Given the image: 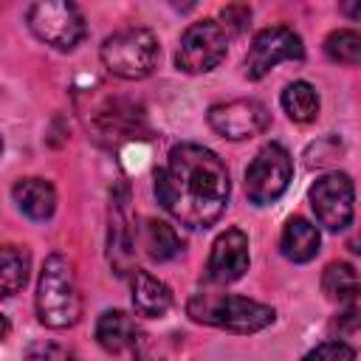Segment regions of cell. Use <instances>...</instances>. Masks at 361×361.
<instances>
[{
	"label": "cell",
	"mask_w": 361,
	"mask_h": 361,
	"mask_svg": "<svg viewBox=\"0 0 361 361\" xmlns=\"http://www.w3.org/2000/svg\"><path fill=\"white\" fill-rule=\"evenodd\" d=\"M322 288L327 299L338 305H355L358 302V274L347 262H330L322 276Z\"/></svg>",
	"instance_id": "obj_17"
},
{
	"label": "cell",
	"mask_w": 361,
	"mask_h": 361,
	"mask_svg": "<svg viewBox=\"0 0 361 361\" xmlns=\"http://www.w3.org/2000/svg\"><path fill=\"white\" fill-rule=\"evenodd\" d=\"M0 149H3V141H0Z\"/></svg>",
	"instance_id": "obj_28"
},
{
	"label": "cell",
	"mask_w": 361,
	"mask_h": 361,
	"mask_svg": "<svg viewBox=\"0 0 361 361\" xmlns=\"http://www.w3.org/2000/svg\"><path fill=\"white\" fill-rule=\"evenodd\" d=\"M305 56V45L299 39L296 31H290L288 25H271V28H262L248 54H245V76L248 79H262L274 65L279 62H299Z\"/></svg>",
	"instance_id": "obj_9"
},
{
	"label": "cell",
	"mask_w": 361,
	"mask_h": 361,
	"mask_svg": "<svg viewBox=\"0 0 361 361\" xmlns=\"http://www.w3.org/2000/svg\"><path fill=\"white\" fill-rule=\"evenodd\" d=\"M358 3H361V0H344V14H347L350 20H358V17H361Z\"/></svg>",
	"instance_id": "obj_25"
},
{
	"label": "cell",
	"mask_w": 361,
	"mask_h": 361,
	"mask_svg": "<svg viewBox=\"0 0 361 361\" xmlns=\"http://www.w3.org/2000/svg\"><path fill=\"white\" fill-rule=\"evenodd\" d=\"M324 51L333 62L358 65L361 62V34L353 28H338L324 39Z\"/></svg>",
	"instance_id": "obj_20"
},
{
	"label": "cell",
	"mask_w": 361,
	"mask_h": 361,
	"mask_svg": "<svg viewBox=\"0 0 361 361\" xmlns=\"http://www.w3.org/2000/svg\"><path fill=\"white\" fill-rule=\"evenodd\" d=\"M319 228L305 220V217H290L282 228V240H279V248L282 254L290 259V262H307L319 254Z\"/></svg>",
	"instance_id": "obj_15"
},
{
	"label": "cell",
	"mask_w": 361,
	"mask_h": 361,
	"mask_svg": "<svg viewBox=\"0 0 361 361\" xmlns=\"http://www.w3.org/2000/svg\"><path fill=\"white\" fill-rule=\"evenodd\" d=\"M11 195H14V203L20 206V212L28 214L31 220H48L54 214V209H56V192L42 178H23V180H17Z\"/></svg>",
	"instance_id": "obj_14"
},
{
	"label": "cell",
	"mask_w": 361,
	"mask_h": 361,
	"mask_svg": "<svg viewBox=\"0 0 361 361\" xmlns=\"http://www.w3.org/2000/svg\"><path fill=\"white\" fill-rule=\"evenodd\" d=\"M25 355H68V350H62V347H31Z\"/></svg>",
	"instance_id": "obj_24"
},
{
	"label": "cell",
	"mask_w": 361,
	"mask_h": 361,
	"mask_svg": "<svg viewBox=\"0 0 361 361\" xmlns=\"http://www.w3.org/2000/svg\"><path fill=\"white\" fill-rule=\"evenodd\" d=\"M310 206L316 212V220L327 231H341L353 223L355 212V186L350 175L344 172H330L319 178L310 186Z\"/></svg>",
	"instance_id": "obj_8"
},
{
	"label": "cell",
	"mask_w": 361,
	"mask_h": 361,
	"mask_svg": "<svg viewBox=\"0 0 361 361\" xmlns=\"http://www.w3.org/2000/svg\"><path fill=\"white\" fill-rule=\"evenodd\" d=\"M220 20H223L220 25H223L226 34H240L251 20V8L245 3H231V6H226L220 11Z\"/></svg>",
	"instance_id": "obj_22"
},
{
	"label": "cell",
	"mask_w": 361,
	"mask_h": 361,
	"mask_svg": "<svg viewBox=\"0 0 361 361\" xmlns=\"http://www.w3.org/2000/svg\"><path fill=\"white\" fill-rule=\"evenodd\" d=\"M172 8H178V11H189V8H195V3L197 0H166Z\"/></svg>",
	"instance_id": "obj_26"
},
{
	"label": "cell",
	"mask_w": 361,
	"mask_h": 361,
	"mask_svg": "<svg viewBox=\"0 0 361 361\" xmlns=\"http://www.w3.org/2000/svg\"><path fill=\"white\" fill-rule=\"evenodd\" d=\"M307 358H344V361H353L355 350L341 344V341H327V344H319L316 350H310Z\"/></svg>",
	"instance_id": "obj_23"
},
{
	"label": "cell",
	"mask_w": 361,
	"mask_h": 361,
	"mask_svg": "<svg viewBox=\"0 0 361 361\" xmlns=\"http://www.w3.org/2000/svg\"><path fill=\"white\" fill-rule=\"evenodd\" d=\"M130 285H133V305H135L138 316H147V319L166 316V310L172 307L169 285H164L158 276H152L149 271H141V268H133Z\"/></svg>",
	"instance_id": "obj_12"
},
{
	"label": "cell",
	"mask_w": 361,
	"mask_h": 361,
	"mask_svg": "<svg viewBox=\"0 0 361 361\" xmlns=\"http://www.w3.org/2000/svg\"><path fill=\"white\" fill-rule=\"evenodd\" d=\"M209 279L217 285H228L248 271V237L240 228H226L209 254Z\"/></svg>",
	"instance_id": "obj_11"
},
{
	"label": "cell",
	"mask_w": 361,
	"mask_h": 361,
	"mask_svg": "<svg viewBox=\"0 0 361 361\" xmlns=\"http://www.w3.org/2000/svg\"><path fill=\"white\" fill-rule=\"evenodd\" d=\"M37 39L56 51H71L85 37V17L73 0H37L28 11Z\"/></svg>",
	"instance_id": "obj_5"
},
{
	"label": "cell",
	"mask_w": 361,
	"mask_h": 361,
	"mask_svg": "<svg viewBox=\"0 0 361 361\" xmlns=\"http://www.w3.org/2000/svg\"><path fill=\"white\" fill-rule=\"evenodd\" d=\"M282 107L293 121L307 124L319 116V93L307 82H290L282 90Z\"/></svg>",
	"instance_id": "obj_19"
},
{
	"label": "cell",
	"mask_w": 361,
	"mask_h": 361,
	"mask_svg": "<svg viewBox=\"0 0 361 361\" xmlns=\"http://www.w3.org/2000/svg\"><path fill=\"white\" fill-rule=\"evenodd\" d=\"M102 62L118 79H144L158 62V39L149 28H121L102 42Z\"/></svg>",
	"instance_id": "obj_4"
},
{
	"label": "cell",
	"mask_w": 361,
	"mask_h": 361,
	"mask_svg": "<svg viewBox=\"0 0 361 361\" xmlns=\"http://www.w3.org/2000/svg\"><path fill=\"white\" fill-rule=\"evenodd\" d=\"M141 243H144L147 257L158 259V262H166L180 251V240H178L175 228L164 220H147L144 231H141Z\"/></svg>",
	"instance_id": "obj_18"
},
{
	"label": "cell",
	"mask_w": 361,
	"mask_h": 361,
	"mask_svg": "<svg viewBox=\"0 0 361 361\" xmlns=\"http://www.w3.org/2000/svg\"><path fill=\"white\" fill-rule=\"evenodd\" d=\"M338 152H341V144L336 138H322V141L307 147L305 158H307V166H327L338 158Z\"/></svg>",
	"instance_id": "obj_21"
},
{
	"label": "cell",
	"mask_w": 361,
	"mask_h": 361,
	"mask_svg": "<svg viewBox=\"0 0 361 361\" xmlns=\"http://www.w3.org/2000/svg\"><path fill=\"white\" fill-rule=\"evenodd\" d=\"M228 169L217 152L200 144H178L169 149L166 166L155 175L158 203L189 228H209L228 203Z\"/></svg>",
	"instance_id": "obj_1"
},
{
	"label": "cell",
	"mask_w": 361,
	"mask_h": 361,
	"mask_svg": "<svg viewBox=\"0 0 361 361\" xmlns=\"http://www.w3.org/2000/svg\"><path fill=\"white\" fill-rule=\"evenodd\" d=\"M6 333H8V322L0 316V338H6Z\"/></svg>",
	"instance_id": "obj_27"
},
{
	"label": "cell",
	"mask_w": 361,
	"mask_h": 361,
	"mask_svg": "<svg viewBox=\"0 0 361 361\" xmlns=\"http://www.w3.org/2000/svg\"><path fill=\"white\" fill-rule=\"evenodd\" d=\"M186 313L192 322L212 324L231 333H257L274 322V307L237 296V293H212L197 290L186 302Z\"/></svg>",
	"instance_id": "obj_3"
},
{
	"label": "cell",
	"mask_w": 361,
	"mask_h": 361,
	"mask_svg": "<svg viewBox=\"0 0 361 361\" xmlns=\"http://www.w3.org/2000/svg\"><path fill=\"white\" fill-rule=\"evenodd\" d=\"M37 316L45 327L62 330L79 322L82 296L73 274V262L62 254H51L42 262L39 285H37Z\"/></svg>",
	"instance_id": "obj_2"
},
{
	"label": "cell",
	"mask_w": 361,
	"mask_h": 361,
	"mask_svg": "<svg viewBox=\"0 0 361 361\" xmlns=\"http://www.w3.org/2000/svg\"><path fill=\"white\" fill-rule=\"evenodd\" d=\"M96 338L107 353H127L138 347L144 333L135 324V319L127 316L124 310H104L96 324Z\"/></svg>",
	"instance_id": "obj_13"
},
{
	"label": "cell",
	"mask_w": 361,
	"mask_h": 361,
	"mask_svg": "<svg viewBox=\"0 0 361 361\" xmlns=\"http://www.w3.org/2000/svg\"><path fill=\"white\" fill-rule=\"evenodd\" d=\"M293 175V161L290 152L282 144H265L254 161L245 169V195L251 203L257 206H268L274 200H279L290 183Z\"/></svg>",
	"instance_id": "obj_6"
},
{
	"label": "cell",
	"mask_w": 361,
	"mask_h": 361,
	"mask_svg": "<svg viewBox=\"0 0 361 361\" xmlns=\"http://www.w3.org/2000/svg\"><path fill=\"white\" fill-rule=\"evenodd\" d=\"M226 48L228 34L223 31V25L217 20H200L183 31L175 59L178 68L186 73H206L226 59Z\"/></svg>",
	"instance_id": "obj_7"
},
{
	"label": "cell",
	"mask_w": 361,
	"mask_h": 361,
	"mask_svg": "<svg viewBox=\"0 0 361 361\" xmlns=\"http://www.w3.org/2000/svg\"><path fill=\"white\" fill-rule=\"evenodd\" d=\"M31 271V257L20 245H0V299L14 296L25 288Z\"/></svg>",
	"instance_id": "obj_16"
},
{
	"label": "cell",
	"mask_w": 361,
	"mask_h": 361,
	"mask_svg": "<svg viewBox=\"0 0 361 361\" xmlns=\"http://www.w3.org/2000/svg\"><path fill=\"white\" fill-rule=\"evenodd\" d=\"M209 124L223 138L243 141L265 133V127L271 124V113L257 99H234V102H220L209 107Z\"/></svg>",
	"instance_id": "obj_10"
}]
</instances>
